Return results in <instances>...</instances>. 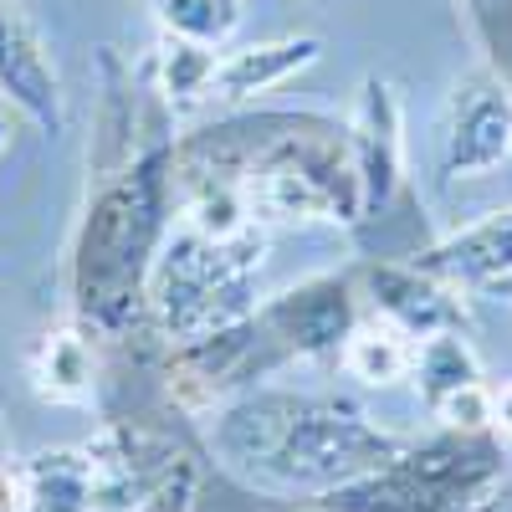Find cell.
I'll list each match as a JSON object with an SVG mask.
<instances>
[{"label":"cell","mask_w":512,"mask_h":512,"mask_svg":"<svg viewBox=\"0 0 512 512\" xmlns=\"http://www.w3.org/2000/svg\"><path fill=\"white\" fill-rule=\"evenodd\" d=\"M175 134L159 98L139 93L134 72L103 52V93L88 144V200L67 251V292L77 323L98 338H123L144 308L149 267L175 226Z\"/></svg>","instance_id":"obj_1"},{"label":"cell","mask_w":512,"mask_h":512,"mask_svg":"<svg viewBox=\"0 0 512 512\" xmlns=\"http://www.w3.org/2000/svg\"><path fill=\"white\" fill-rule=\"evenodd\" d=\"M175 210L200 221L359 226L364 195L349 123L323 113H246L175 139Z\"/></svg>","instance_id":"obj_2"},{"label":"cell","mask_w":512,"mask_h":512,"mask_svg":"<svg viewBox=\"0 0 512 512\" xmlns=\"http://www.w3.org/2000/svg\"><path fill=\"white\" fill-rule=\"evenodd\" d=\"M400 436L344 400L287 395V390H246L216 405L210 451L226 472L256 492L328 497L400 456Z\"/></svg>","instance_id":"obj_3"},{"label":"cell","mask_w":512,"mask_h":512,"mask_svg":"<svg viewBox=\"0 0 512 512\" xmlns=\"http://www.w3.org/2000/svg\"><path fill=\"white\" fill-rule=\"evenodd\" d=\"M267 262V236L262 226L241 231V236H200L190 226H169L149 287H144V308L149 323L169 349H185L195 338H210L216 328H231L251 318V282Z\"/></svg>","instance_id":"obj_4"},{"label":"cell","mask_w":512,"mask_h":512,"mask_svg":"<svg viewBox=\"0 0 512 512\" xmlns=\"http://www.w3.org/2000/svg\"><path fill=\"white\" fill-rule=\"evenodd\" d=\"M502 482L507 456L492 431H441L318 502L328 512H466Z\"/></svg>","instance_id":"obj_5"},{"label":"cell","mask_w":512,"mask_h":512,"mask_svg":"<svg viewBox=\"0 0 512 512\" xmlns=\"http://www.w3.org/2000/svg\"><path fill=\"white\" fill-rule=\"evenodd\" d=\"M512 159V88L497 67H472L456 77L446 128H441V169L451 180H482Z\"/></svg>","instance_id":"obj_6"},{"label":"cell","mask_w":512,"mask_h":512,"mask_svg":"<svg viewBox=\"0 0 512 512\" xmlns=\"http://www.w3.org/2000/svg\"><path fill=\"white\" fill-rule=\"evenodd\" d=\"M256 323L272 338L282 364L338 354L344 338L354 333V323H359L354 287H349V277H308V282H297V287L277 292L272 303L256 308Z\"/></svg>","instance_id":"obj_7"},{"label":"cell","mask_w":512,"mask_h":512,"mask_svg":"<svg viewBox=\"0 0 512 512\" xmlns=\"http://www.w3.org/2000/svg\"><path fill=\"white\" fill-rule=\"evenodd\" d=\"M0 103L16 108L31 128H41L52 139L67 128L62 72L52 62L47 36L36 31V21L16 0H0Z\"/></svg>","instance_id":"obj_8"},{"label":"cell","mask_w":512,"mask_h":512,"mask_svg":"<svg viewBox=\"0 0 512 512\" xmlns=\"http://www.w3.org/2000/svg\"><path fill=\"white\" fill-rule=\"evenodd\" d=\"M349 149L359 169L364 221H374L390 210V200L405 185V113L390 77H364L354 118H349Z\"/></svg>","instance_id":"obj_9"},{"label":"cell","mask_w":512,"mask_h":512,"mask_svg":"<svg viewBox=\"0 0 512 512\" xmlns=\"http://www.w3.org/2000/svg\"><path fill=\"white\" fill-rule=\"evenodd\" d=\"M410 262L451 282L456 292H512V210H492V216L441 236L436 246L415 251Z\"/></svg>","instance_id":"obj_10"},{"label":"cell","mask_w":512,"mask_h":512,"mask_svg":"<svg viewBox=\"0 0 512 512\" xmlns=\"http://www.w3.org/2000/svg\"><path fill=\"white\" fill-rule=\"evenodd\" d=\"M369 292H374V313L395 323L400 333H410L415 344L431 333L461 328V292L431 272H420L415 262H379L369 272Z\"/></svg>","instance_id":"obj_11"},{"label":"cell","mask_w":512,"mask_h":512,"mask_svg":"<svg viewBox=\"0 0 512 512\" xmlns=\"http://www.w3.org/2000/svg\"><path fill=\"white\" fill-rule=\"evenodd\" d=\"M323 57L318 36H282V41H251V47H231L216 57V88L210 103H251L282 82H292L297 72H308Z\"/></svg>","instance_id":"obj_12"},{"label":"cell","mask_w":512,"mask_h":512,"mask_svg":"<svg viewBox=\"0 0 512 512\" xmlns=\"http://www.w3.org/2000/svg\"><path fill=\"white\" fill-rule=\"evenodd\" d=\"M36 395L52 405H88L98 395V333L88 323L52 328L31 354Z\"/></svg>","instance_id":"obj_13"},{"label":"cell","mask_w":512,"mask_h":512,"mask_svg":"<svg viewBox=\"0 0 512 512\" xmlns=\"http://www.w3.org/2000/svg\"><path fill=\"white\" fill-rule=\"evenodd\" d=\"M216 57H221L216 47H200V41L159 31V47H154V62H149L154 98L164 108H175V113L210 103V88H216Z\"/></svg>","instance_id":"obj_14"},{"label":"cell","mask_w":512,"mask_h":512,"mask_svg":"<svg viewBox=\"0 0 512 512\" xmlns=\"http://www.w3.org/2000/svg\"><path fill=\"white\" fill-rule=\"evenodd\" d=\"M338 359H344V369H349L359 384L390 390V384H400V379L415 369V338L400 333L395 323H384V318L374 313L369 323H354V333L344 338Z\"/></svg>","instance_id":"obj_15"},{"label":"cell","mask_w":512,"mask_h":512,"mask_svg":"<svg viewBox=\"0 0 512 512\" xmlns=\"http://www.w3.org/2000/svg\"><path fill=\"white\" fill-rule=\"evenodd\" d=\"M415 384H420V400L425 410H436L446 395L466 390V384H482V359L477 349L461 338V328H446V333H431L415 344Z\"/></svg>","instance_id":"obj_16"},{"label":"cell","mask_w":512,"mask_h":512,"mask_svg":"<svg viewBox=\"0 0 512 512\" xmlns=\"http://www.w3.org/2000/svg\"><path fill=\"white\" fill-rule=\"evenodd\" d=\"M164 36H185L200 47H226L241 26L246 0H149Z\"/></svg>","instance_id":"obj_17"},{"label":"cell","mask_w":512,"mask_h":512,"mask_svg":"<svg viewBox=\"0 0 512 512\" xmlns=\"http://www.w3.org/2000/svg\"><path fill=\"white\" fill-rule=\"evenodd\" d=\"M431 415L446 431H492V390L487 384H466V390L446 395Z\"/></svg>","instance_id":"obj_18"},{"label":"cell","mask_w":512,"mask_h":512,"mask_svg":"<svg viewBox=\"0 0 512 512\" xmlns=\"http://www.w3.org/2000/svg\"><path fill=\"white\" fill-rule=\"evenodd\" d=\"M0 512H26V487L11 466H0Z\"/></svg>","instance_id":"obj_19"},{"label":"cell","mask_w":512,"mask_h":512,"mask_svg":"<svg viewBox=\"0 0 512 512\" xmlns=\"http://www.w3.org/2000/svg\"><path fill=\"white\" fill-rule=\"evenodd\" d=\"M492 431L512 436V379L502 384V390H492Z\"/></svg>","instance_id":"obj_20"},{"label":"cell","mask_w":512,"mask_h":512,"mask_svg":"<svg viewBox=\"0 0 512 512\" xmlns=\"http://www.w3.org/2000/svg\"><path fill=\"white\" fill-rule=\"evenodd\" d=\"M466 512H512V487L502 482V487H492L477 507H466Z\"/></svg>","instance_id":"obj_21"},{"label":"cell","mask_w":512,"mask_h":512,"mask_svg":"<svg viewBox=\"0 0 512 512\" xmlns=\"http://www.w3.org/2000/svg\"><path fill=\"white\" fill-rule=\"evenodd\" d=\"M461 6H466V21H477V16H487L497 6V0H461Z\"/></svg>","instance_id":"obj_22"},{"label":"cell","mask_w":512,"mask_h":512,"mask_svg":"<svg viewBox=\"0 0 512 512\" xmlns=\"http://www.w3.org/2000/svg\"><path fill=\"white\" fill-rule=\"evenodd\" d=\"M6 144H11V123L0 118V154H6Z\"/></svg>","instance_id":"obj_23"},{"label":"cell","mask_w":512,"mask_h":512,"mask_svg":"<svg viewBox=\"0 0 512 512\" xmlns=\"http://www.w3.org/2000/svg\"><path fill=\"white\" fill-rule=\"evenodd\" d=\"M303 512H328V507H323V502H313V507H303Z\"/></svg>","instance_id":"obj_24"},{"label":"cell","mask_w":512,"mask_h":512,"mask_svg":"<svg viewBox=\"0 0 512 512\" xmlns=\"http://www.w3.org/2000/svg\"><path fill=\"white\" fill-rule=\"evenodd\" d=\"M313 6H338V0H313Z\"/></svg>","instance_id":"obj_25"}]
</instances>
